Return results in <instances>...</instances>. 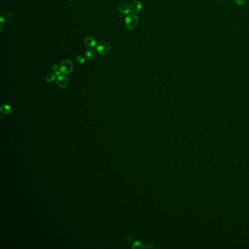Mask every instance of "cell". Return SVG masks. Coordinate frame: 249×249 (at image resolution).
I'll return each mask as SVG.
<instances>
[{"label": "cell", "instance_id": "6da1fadb", "mask_svg": "<svg viewBox=\"0 0 249 249\" xmlns=\"http://www.w3.org/2000/svg\"><path fill=\"white\" fill-rule=\"evenodd\" d=\"M125 25L127 28L133 30L136 28L138 25L139 20L137 17L134 14H129L126 16L125 21Z\"/></svg>", "mask_w": 249, "mask_h": 249}, {"label": "cell", "instance_id": "7a4b0ae2", "mask_svg": "<svg viewBox=\"0 0 249 249\" xmlns=\"http://www.w3.org/2000/svg\"><path fill=\"white\" fill-rule=\"evenodd\" d=\"M73 69V64L69 60L63 61L60 65L59 71L63 75H68L71 73Z\"/></svg>", "mask_w": 249, "mask_h": 249}, {"label": "cell", "instance_id": "3957f363", "mask_svg": "<svg viewBox=\"0 0 249 249\" xmlns=\"http://www.w3.org/2000/svg\"><path fill=\"white\" fill-rule=\"evenodd\" d=\"M96 49L98 53L101 55H107L110 53L111 47L110 44L107 42L101 41L98 43L96 46Z\"/></svg>", "mask_w": 249, "mask_h": 249}, {"label": "cell", "instance_id": "277c9868", "mask_svg": "<svg viewBox=\"0 0 249 249\" xmlns=\"http://www.w3.org/2000/svg\"><path fill=\"white\" fill-rule=\"evenodd\" d=\"M12 16L9 11L4 10L0 12V22L2 23L6 24L10 22Z\"/></svg>", "mask_w": 249, "mask_h": 249}, {"label": "cell", "instance_id": "5b68a950", "mask_svg": "<svg viewBox=\"0 0 249 249\" xmlns=\"http://www.w3.org/2000/svg\"><path fill=\"white\" fill-rule=\"evenodd\" d=\"M142 7V3L139 1H135L133 2L130 6V11L133 13H137L139 12L141 10Z\"/></svg>", "mask_w": 249, "mask_h": 249}, {"label": "cell", "instance_id": "8992f818", "mask_svg": "<svg viewBox=\"0 0 249 249\" xmlns=\"http://www.w3.org/2000/svg\"><path fill=\"white\" fill-rule=\"evenodd\" d=\"M57 85L62 88H64L66 87L68 85L69 81L67 77L64 76H58L57 80Z\"/></svg>", "mask_w": 249, "mask_h": 249}, {"label": "cell", "instance_id": "52a82bcc", "mask_svg": "<svg viewBox=\"0 0 249 249\" xmlns=\"http://www.w3.org/2000/svg\"><path fill=\"white\" fill-rule=\"evenodd\" d=\"M96 56V52L94 48H89L85 53V56L88 60H91L95 58Z\"/></svg>", "mask_w": 249, "mask_h": 249}, {"label": "cell", "instance_id": "ba28073f", "mask_svg": "<svg viewBox=\"0 0 249 249\" xmlns=\"http://www.w3.org/2000/svg\"><path fill=\"white\" fill-rule=\"evenodd\" d=\"M84 44L88 46L89 47H92L95 46L96 44V41L95 39V38L88 36L87 37L84 38Z\"/></svg>", "mask_w": 249, "mask_h": 249}, {"label": "cell", "instance_id": "9c48e42d", "mask_svg": "<svg viewBox=\"0 0 249 249\" xmlns=\"http://www.w3.org/2000/svg\"><path fill=\"white\" fill-rule=\"evenodd\" d=\"M119 10L121 12L124 14H127L129 13L130 8L128 4L126 3H120L118 7Z\"/></svg>", "mask_w": 249, "mask_h": 249}, {"label": "cell", "instance_id": "30bf717a", "mask_svg": "<svg viewBox=\"0 0 249 249\" xmlns=\"http://www.w3.org/2000/svg\"><path fill=\"white\" fill-rule=\"evenodd\" d=\"M1 112L4 114H8L12 111V109L8 105H3L1 107Z\"/></svg>", "mask_w": 249, "mask_h": 249}, {"label": "cell", "instance_id": "8fae6325", "mask_svg": "<svg viewBox=\"0 0 249 249\" xmlns=\"http://www.w3.org/2000/svg\"><path fill=\"white\" fill-rule=\"evenodd\" d=\"M55 76H56L54 74H52V73L49 74L46 77V80L48 82H52L55 79V78H56Z\"/></svg>", "mask_w": 249, "mask_h": 249}, {"label": "cell", "instance_id": "7c38bea8", "mask_svg": "<svg viewBox=\"0 0 249 249\" xmlns=\"http://www.w3.org/2000/svg\"><path fill=\"white\" fill-rule=\"evenodd\" d=\"M76 61L79 64H83L85 62V58L82 56H78L76 58Z\"/></svg>", "mask_w": 249, "mask_h": 249}, {"label": "cell", "instance_id": "4fadbf2b", "mask_svg": "<svg viewBox=\"0 0 249 249\" xmlns=\"http://www.w3.org/2000/svg\"><path fill=\"white\" fill-rule=\"evenodd\" d=\"M236 3L239 6H243L245 3L246 0H235Z\"/></svg>", "mask_w": 249, "mask_h": 249}, {"label": "cell", "instance_id": "5bb4252c", "mask_svg": "<svg viewBox=\"0 0 249 249\" xmlns=\"http://www.w3.org/2000/svg\"><path fill=\"white\" fill-rule=\"evenodd\" d=\"M52 69L54 71H56V70H59V69H60V66H58V65L57 64H54L53 66H52Z\"/></svg>", "mask_w": 249, "mask_h": 249}, {"label": "cell", "instance_id": "9a60e30c", "mask_svg": "<svg viewBox=\"0 0 249 249\" xmlns=\"http://www.w3.org/2000/svg\"><path fill=\"white\" fill-rule=\"evenodd\" d=\"M60 73H60V72L59 70H56V71H55L54 74L55 76H60Z\"/></svg>", "mask_w": 249, "mask_h": 249}, {"label": "cell", "instance_id": "2e32d148", "mask_svg": "<svg viewBox=\"0 0 249 249\" xmlns=\"http://www.w3.org/2000/svg\"><path fill=\"white\" fill-rule=\"evenodd\" d=\"M0 30H1V31H0L1 32V33L3 32V26H2V25L1 24L0 25Z\"/></svg>", "mask_w": 249, "mask_h": 249}, {"label": "cell", "instance_id": "e0dca14e", "mask_svg": "<svg viewBox=\"0 0 249 249\" xmlns=\"http://www.w3.org/2000/svg\"><path fill=\"white\" fill-rule=\"evenodd\" d=\"M217 1L218 2H222L223 0H217Z\"/></svg>", "mask_w": 249, "mask_h": 249}, {"label": "cell", "instance_id": "ac0fdd59", "mask_svg": "<svg viewBox=\"0 0 249 249\" xmlns=\"http://www.w3.org/2000/svg\"><path fill=\"white\" fill-rule=\"evenodd\" d=\"M69 1H73V0H69Z\"/></svg>", "mask_w": 249, "mask_h": 249}, {"label": "cell", "instance_id": "d6986e66", "mask_svg": "<svg viewBox=\"0 0 249 249\" xmlns=\"http://www.w3.org/2000/svg\"><path fill=\"white\" fill-rule=\"evenodd\" d=\"M228 1H231V0H228Z\"/></svg>", "mask_w": 249, "mask_h": 249}]
</instances>
